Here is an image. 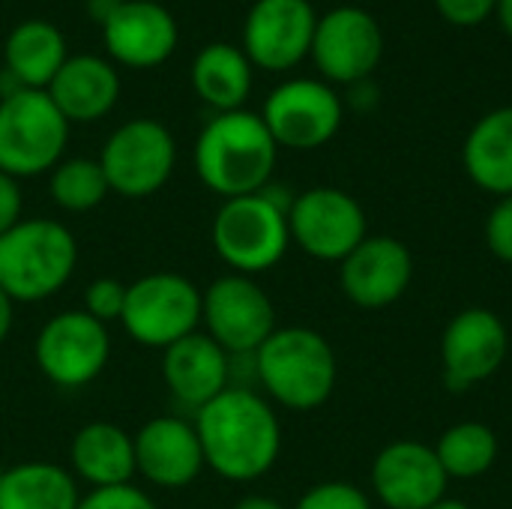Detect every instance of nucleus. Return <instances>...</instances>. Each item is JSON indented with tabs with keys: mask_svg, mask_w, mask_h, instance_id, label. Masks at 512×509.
Here are the masks:
<instances>
[{
	"mask_svg": "<svg viewBox=\"0 0 512 509\" xmlns=\"http://www.w3.org/2000/svg\"><path fill=\"white\" fill-rule=\"evenodd\" d=\"M195 432L204 453V468L231 483L264 477L282 453V426L273 405L246 387H228L201 411Z\"/></svg>",
	"mask_w": 512,
	"mask_h": 509,
	"instance_id": "nucleus-1",
	"label": "nucleus"
},
{
	"mask_svg": "<svg viewBox=\"0 0 512 509\" xmlns=\"http://www.w3.org/2000/svg\"><path fill=\"white\" fill-rule=\"evenodd\" d=\"M276 156L279 144L261 114L243 108L213 114L195 141V171L225 201L261 192L273 180Z\"/></svg>",
	"mask_w": 512,
	"mask_h": 509,
	"instance_id": "nucleus-2",
	"label": "nucleus"
},
{
	"mask_svg": "<svg viewBox=\"0 0 512 509\" xmlns=\"http://www.w3.org/2000/svg\"><path fill=\"white\" fill-rule=\"evenodd\" d=\"M255 375L264 393L288 411L321 408L339 378L333 345L312 327H276L255 351Z\"/></svg>",
	"mask_w": 512,
	"mask_h": 509,
	"instance_id": "nucleus-3",
	"label": "nucleus"
},
{
	"mask_svg": "<svg viewBox=\"0 0 512 509\" xmlns=\"http://www.w3.org/2000/svg\"><path fill=\"white\" fill-rule=\"evenodd\" d=\"M75 234L54 219H21L0 234V288L12 303H42L75 273Z\"/></svg>",
	"mask_w": 512,
	"mask_h": 509,
	"instance_id": "nucleus-4",
	"label": "nucleus"
},
{
	"mask_svg": "<svg viewBox=\"0 0 512 509\" xmlns=\"http://www.w3.org/2000/svg\"><path fill=\"white\" fill-rule=\"evenodd\" d=\"M213 249L240 276H258L276 267L288 246V210L264 189L222 201L213 219Z\"/></svg>",
	"mask_w": 512,
	"mask_h": 509,
	"instance_id": "nucleus-5",
	"label": "nucleus"
},
{
	"mask_svg": "<svg viewBox=\"0 0 512 509\" xmlns=\"http://www.w3.org/2000/svg\"><path fill=\"white\" fill-rule=\"evenodd\" d=\"M69 120L45 90H18L0 99V171L21 180L51 171L66 150Z\"/></svg>",
	"mask_w": 512,
	"mask_h": 509,
	"instance_id": "nucleus-6",
	"label": "nucleus"
},
{
	"mask_svg": "<svg viewBox=\"0 0 512 509\" xmlns=\"http://www.w3.org/2000/svg\"><path fill=\"white\" fill-rule=\"evenodd\" d=\"M120 321L132 342L165 351L174 342L198 333L201 291L180 273H147L126 285V306Z\"/></svg>",
	"mask_w": 512,
	"mask_h": 509,
	"instance_id": "nucleus-7",
	"label": "nucleus"
},
{
	"mask_svg": "<svg viewBox=\"0 0 512 509\" xmlns=\"http://www.w3.org/2000/svg\"><path fill=\"white\" fill-rule=\"evenodd\" d=\"M99 165L105 171L111 192L132 201L150 198L174 174L177 141L165 123L150 117H135L108 135L99 153Z\"/></svg>",
	"mask_w": 512,
	"mask_h": 509,
	"instance_id": "nucleus-8",
	"label": "nucleus"
},
{
	"mask_svg": "<svg viewBox=\"0 0 512 509\" xmlns=\"http://www.w3.org/2000/svg\"><path fill=\"white\" fill-rule=\"evenodd\" d=\"M111 357L108 327L90 318L84 309L57 312L42 324L33 342V360L39 372L63 390H78L96 381Z\"/></svg>",
	"mask_w": 512,
	"mask_h": 509,
	"instance_id": "nucleus-9",
	"label": "nucleus"
},
{
	"mask_svg": "<svg viewBox=\"0 0 512 509\" xmlns=\"http://www.w3.org/2000/svg\"><path fill=\"white\" fill-rule=\"evenodd\" d=\"M201 324L225 354H255L276 330V309L252 276L228 273L201 291Z\"/></svg>",
	"mask_w": 512,
	"mask_h": 509,
	"instance_id": "nucleus-10",
	"label": "nucleus"
},
{
	"mask_svg": "<svg viewBox=\"0 0 512 509\" xmlns=\"http://www.w3.org/2000/svg\"><path fill=\"white\" fill-rule=\"evenodd\" d=\"M291 243L318 261H345L366 237L369 222L363 204L336 186H315L294 195L288 210Z\"/></svg>",
	"mask_w": 512,
	"mask_h": 509,
	"instance_id": "nucleus-11",
	"label": "nucleus"
},
{
	"mask_svg": "<svg viewBox=\"0 0 512 509\" xmlns=\"http://www.w3.org/2000/svg\"><path fill=\"white\" fill-rule=\"evenodd\" d=\"M342 114V99L327 81L291 78L267 96L261 120L279 147L315 150L339 132Z\"/></svg>",
	"mask_w": 512,
	"mask_h": 509,
	"instance_id": "nucleus-12",
	"label": "nucleus"
},
{
	"mask_svg": "<svg viewBox=\"0 0 512 509\" xmlns=\"http://www.w3.org/2000/svg\"><path fill=\"white\" fill-rule=\"evenodd\" d=\"M312 60L333 84H363L384 54V33L363 6H336L318 18Z\"/></svg>",
	"mask_w": 512,
	"mask_h": 509,
	"instance_id": "nucleus-13",
	"label": "nucleus"
},
{
	"mask_svg": "<svg viewBox=\"0 0 512 509\" xmlns=\"http://www.w3.org/2000/svg\"><path fill=\"white\" fill-rule=\"evenodd\" d=\"M510 354V333L501 315L483 306L462 309L450 318L441 336L444 384L453 393H465L489 381Z\"/></svg>",
	"mask_w": 512,
	"mask_h": 509,
	"instance_id": "nucleus-14",
	"label": "nucleus"
},
{
	"mask_svg": "<svg viewBox=\"0 0 512 509\" xmlns=\"http://www.w3.org/2000/svg\"><path fill=\"white\" fill-rule=\"evenodd\" d=\"M318 15L309 0H255L243 21V54L267 72H288L312 51Z\"/></svg>",
	"mask_w": 512,
	"mask_h": 509,
	"instance_id": "nucleus-15",
	"label": "nucleus"
},
{
	"mask_svg": "<svg viewBox=\"0 0 512 509\" xmlns=\"http://www.w3.org/2000/svg\"><path fill=\"white\" fill-rule=\"evenodd\" d=\"M414 279L411 249L390 234H369L342 264L339 285L360 309H387L405 297Z\"/></svg>",
	"mask_w": 512,
	"mask_h": 509,
	"instance_id": "nucleus-16",
	"label": "nucleus"
},
{
	"mask_svg": "<svg viewBox=\"0 0 512 509\" xmlns=\"http://www.w3.org/2000/svg\"><path fill=\"white\" fill-rule=\"evenodd\" d=\"M447 486L435 447L420 441H393L372 462V492L387 509H432Z\"/></svg>",
	"mask_w": 512,
	"mask_h": 509,
	"instance_id": "nucleus-17",
	"label": "nucleus"
},
{
	"mask_svg": "<svg viewBox=\"0 0 512 509\" xmlns=\"http://www.w3.org/2000/svg\"><path fill=\"white\" fill-rule=\"evenodd\" d=\"M102 36L114 63L129 69H153L174 54L180 30L162 3L120 0L102 21Z\"/></svg>",
	"mask_w": 512,
	"mask_h": 509,
	"instance_id": "nucleus-18",
	"label": "nucleus"
},
{
	"mask_svg": "<svg viewBox=\"0 0 512 509\" xmlns=\"http://www.w3.org/2000/svg\"><path fill=\"white\" fill-rule=\"evenodd\" d=\"M135 474L156 489H186L204 471L198 432L183 417H153L135 435Z\"/></svg>",
	"mask_w": 512,
	"mask_h": 509,
	"instance_id": "nucleus-19",
	"label": "nucleus"
},
{
	"mask_svg": "<svg viewBox=\"0 0 512 509\" xmlns=\"http://www.w3.org/2000/svg\"><path fill=\"white\" fill-rule=\"evenodd\" d=\"M162 381L174 402L195 414L231 387V354L207 333H192L162 351Z\"/></svg>",
	"mask_w": 512,
	"mask_h": 509,
	"instance_id": "nucleus-20",
	"label": "nucleus"
},
{
	"mask_svg": "<svg viewBox=\"0 0 512 509\" xmlns=\"http://www.w3.org/2000/svg\"><path fill=\"white\" fill-rule=\"evenodd\" d=\"M69 123H93L120 99L117 66L96 54H72L45 90Z\"/></svg>",
	"mask_w": 512,
	"mask_h": 509,
	"instance_id": "nucleus-21",
	"label": "nucleus"
},
{
	"mask_svg": "<svg viewBox=\"0 0 512 509\" xmlns=\"http://www.w3.org/2000/svg\"><path fill=\"white\" fill-rule=\"evenodd\" d=\"M72 477L90 489L126 486L135 477V444L132 435L114 423L96 420L75 432L69 444Z\"/></svg>",
	"mask_w": 512,
	"mask_h": 509,
	"instance_id": "nucleus-22",
	"label": "nucleus"
},
{
	"mask_svg": "<svg viewBox=\"0 0 512 509\" xmlns=\"http://www.w3.org/2000/svg\"><path fill=\"white\" fill-rule=\"evenodd\" d=\"M462 162L474 186L489 195H512V105L495 108L474 123L465 138Z\"/></svg>",
	"mask_w": 512,
	"mask_h": 509,
	"instance_id": "nucleus-23",
	"label": "nucleus"
},
{
	"mask_svg": "<svg viewBox=\"0 0 512 509\" xmlns=\"http://www.w3.org/2000/svg\"><path fill=\"white\" fill-rule=\"evenodd\" d=\"M192 90L216 114L240 111L252 93V63L231 42H210L198 51L189 69Z\"/></svg>",
	"mask_w": 512,
	"mask_h": 509,
	"instance_id": "nucleus-24",
	"label": "nucleus"
},
{
	"mask_svg": "<svg viewBox=\"0 0 512 509\" xmlns=\"http://www.w3.org/2000/svg\"><path fill=\"white\" fill-rule=\"evenodd\" d=\"M66 39L63 33L42 18H30L12 27L3 45L6 69L30 90H48L60 66L66 63Z\"/></svg>",
	"mask_w": 512,
	"mask_h": 509,
	"instance_id": "nucleus-25",
	"label": "nucleus"
},
{
	"mask_svg": "<svg viewBox=\"0 0 512 509\" xmlns=\"http://www.w3.org/2000/svg\"><path fill=\"white\" fill-rule=\"evenodd\" d=\"M72 471L51 462H24L0 477V509H78Z\"/></svg>",
	"mask_w": 512,
	"mask_h": 509,
	"instance_id": "nucleus-26",
	"label": "nucleus"
},
{
	"mask_svg": "<svg viewBox=\"0 0 512 509\" xmlns=\"http://www.w3.org/2000/svg\"><path fill=\"white\" fill-rule=\"evenodd\" d=\"M435 456L450 480H477L498 462V435L480 420H465L438 438Z\"/></svg>",
	"mask_w": 512,
	"mask_h": 509,
	"instance_id": "nucleus-27",
	"label": "nucleus"
},
{
	"mask_svg": "<svg viewBox=\"0 0 512 509\" xmlns=\"http://www.w3.org/2000/svg\"><path fill=\"white\" fill-rule=\"evenodd\" d=\"M48 189L54 204L66 213H87L99 207L111 192L99 159H87V156L60 159L51 168Z\"/></svg>",
	"mask_w": 512,
	"mask_h": 509,
	"instance_id": "nucleus-28",
	"label": "nucleus"
},
{
	"mask_svg": "<svg viewBox=\"0 0 512 509\" xmlns=\"http://www.w3.org/2000/svg\"><path fill=\"white\" fill-rule=\"evenodd\" d=\"M294 509H372V501L363 489L345 480H327L300 495Z\"/></svg>",
	"mask_w": 512,
	"mask_h": 509,
	"instance_id": "nucleus-29",
	"label": "nucleus"
},
{
	"mask_svg": "<svg viewBox=\"0 0 512 509\" xmlns=\"http://www.w3.org/2000/svg\"><path fill=\"white\" fill-rule=\"evenodd\" d=\"M123 306H126V285L120 279H111V276H102V279H93L87 288H84V312L90 318H96L99 324H111V321H120L123 318Z\"/></svg>",
	"mask_w": 512,
	"mask_h": 509,
	"instance_id": "nucleus-30",
	"label": "nucleus"
},
{
	"mask_svg": "<svg viewBox=\"0 0 512 509\" xmlns=\"http://www.w3.org/2000/svg\"><path fill=\"white\" fill-rule=\"evenodd\" d=\"M483 234H486L489 252H492L498 261L512 264V195L498 198V204L489 210Z\"/></svg>",
	"mask_w": 512,
	"mask_h": 509,
	"instance_id": "nucleus-31",
	"label": "nucleus"
},
{
	"mask_svg": "<svg viewBox=\"0 0 512 509\" xmlns=\"http://www.w3.org/2000/svg\"><path fill=\"white\" fill-rule=\"evenodd\" d=\"M78 509H156V504L144 489L126 483V486L90 489V495L78 501Z\"/></svg>",
	"mask_w": 512,
	"mask_h": 509,
	"instance_id": "nucleus-32",
	"label": "nucleus"
},
{
	"mask_svg": "<svg viewBox=\"0 0 512 509\" xmlns=\"http://www.w3.org/2000/svg\"><path fill=\"white\" fill-rule=\"evenodd\" d=\"M498 0H435V9L444 21L456 27H477L495 12Z\"/></svg>",
	"mask_w": 512,
	"mask_h": 509,
	"instance_id": "nucleus-33",
	"label": "nucleus"
},
{
	"mask_svg": "<svg viewBox=\"0 0 512 509\" xmlns=\"http://www.w3.org/2000/svg\"><path fill=\"white\" fill-rule=\"evenodd\" d=\"M21 207H24V198H21L18 180L0 171V234H6L9 228L21 222Z\"/></svg>",
	"mask_w": 512,
	"mask_h": 509,
	"instance_id": "nucleus-34",
	"label": "nucleus"
},
{
	"mask_svg": "<svg viewBox=\"0 0 512 509\" xmlns=\"http://www.w3.org/2000/svg\"><path fill=\"white\" fill-rule=\"evenodd\" d=\"M12 321H15V303L12 297L0 288V345L6 342L9 330H12Z\"/></svg>",
	"mask_w": 512,
	"mask_h": 509,
	"instance_id": "nucleus-35",
	"label": "nucleus"
},
{
	"mask_svg": "<svg viewBox=\"0 0 512 509\" xmlns=\"http://www.w3.org/2000/svg\"><path fill=\"white\" fill-rule=\"evenodd\" d=\"M234 509H285V504H279L276 498H267V495H246L234 504Z\"/></svg>",
	"mask_w": 512,
	"mask_h": 509,
	"instance_id": "nucleus-36",
	"label": "nucleus"
},
{
	"mask_svg": "<svg viewBox=\"0 0 512 509\" xmlns=\"http://www.w3.org/2000/svg\"><path fill=\"white\" fill-rule=\"evenodd\" d=\"M495 15H498V21H501V27H504V33L512 39V0H498V6H495Z\"/></svg>",
	"mask_w": 512,
	"mask_h": 509,
	"instance_id": "nucleus-37",
	"label": "nucleus"
},
{
	"mask_svg": "<svg viewBox=\"0 0 512 509\" xmlns=\"http://www.w3.org/2000/svg\"><path fill=\"white\" fill-rule=\"evenodd\" d=\"M117 3H120V0H90V15L99 18V21H105V18L117 9Z\"/></svg>",
	"mask_w": 512,
	"mask_h": 509,
	"instance_id": "nucleus-38",
	"label": "nucleus"
},
{
	"mask_svg": "<svg viewBox=\"0 0 512 509\" xmlns=\"http://www.w3.org/2000/svg\"><path fill=\"white\" fill-rule=\"evenodd\" d=\"M432 509H471L465 501H453V498H444V501H438Z\"/></svg>",
	"mask_w": 512,
	"mask_h": 509,
	"instance_id": "nucleus-39",
	"label": "nucleus"
},
{
	"mask_svg": "<svg viewBox=\"0 0 512 509\" xmlns=\"http://www.w3.org/2000/svg\"><path fill=\"white\" fill-rule=\"evenodd\" d=\"M3 471H6V468H3V459H0V477H3Z\"/></svg>",
	"mask_w": 512,
	"mask_h": 509,
	"instance_id": "nucleus-40",
	"label": "nucleus"
}]
</instances>
